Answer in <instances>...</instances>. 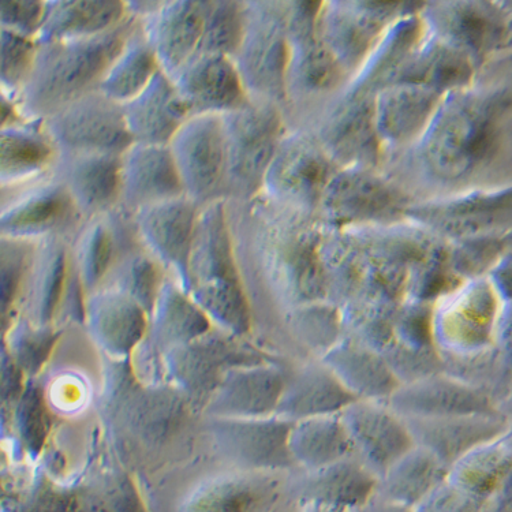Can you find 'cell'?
Wrapping results in <instances>:
<instances>
[{
    "mask_svg": "<svg viewBox=\"0 0 512 512\" xmlns=\"http://www.w3.org/2000/svg\"><path fill=\"white\" fill-rule=\"evenodd\" d=\"M127 16L117 28L87 39L37 43L31 77L14 102L28 121H43L99 89L108 69L138 25Z\"/></svg>",
    "mask_w": 512,
    "mask_h": 512,
    "instance_id": "6da1fadb",
    "label": "cell"
},
{
    "mask_svg": "<svg viewBox=\"0 0 512 512\" xmlns=\"http://www.w3.org/2000/svg\"><path fill=\"white\" fill-rule=\"evenodd\" d=\"M188 274L189 294L211 323L237 336L249 332L252 316L235 261L226 201L200 208Z\"/></svg>",
    "mask_w": 512,
    "mask_h": 512,
    "instance_id": "7a4b0ae2",
    "label": "cell"
},
{
    "mask_svg": "<svg viewBox=\"0 0 512 512\" xmlns=\"http://www.w3.org/2000/svg\"><path fill=\"white\" fill-rule=\"evenodd\" d=\"M512 148V97H467L437 121L426 145L433 171L446 179L487 170Z\"/></svg>",
    "mask_w": 512,
    "mask_h": 512,
    "instance_id": "3957f363",
    "label": "cell"
},
{
    "mask_svg": "<svg viewBox=\"0 0 512 512\" xmlns=\"http://www.w3.org/2000/svg\"><path fill=\"white\" fill-rule=\"evenodd\" d=\"M220 118L226 147L223 200L233 203L253 196L263 186L282 140V122L271 103L250 97Z\"/></svg>",
    "mask_w": 512,
    "mask_h": 512,
    "instance_id": "277c9868",
    "label": "cell"
},
{
    "mask_svg": "<svg viewBox=\"0 0 512 512\" xmlns=\"http://www.w3.org/2000/svg\"><path fill=\"white\" fill-rule=\"evenodd\" d=\"M41 129L61 153L121 156L133 138L121 104L99 91L88 93L41 121Z\"/></svg>",
    "mask_w": 512,
    "mask_h": 512,
    "instance_id": "5b68a950",
    "label": "cell"
},
{
    "mask_svg": "<svg viewBox=\"0 0 512 512\" xmlns=\"http://www.w3.org/2000/svg\"><path fill=\"white\" fill-rule=\"evenodd\" d=\"M85 222L62 182L50 173L36 181L2 189V237L39 241L76 235Z\"/></svg>",
    "mask_w": 512,
    "mask_h": 512,
    "instance_id": "8992f818",
    "label": "cell"
},
{
    "mask_svg": "<svg viewBox=\"0 0 512 512\" xmlns=\"http://www.w3.org/2000/svg\"><path fill=\"white\" fill-rule=\"evenodd\" d=\"M185 197L198 208L223 200L226 147L222 118L190 117L170 145Z\"/></svg>",
    "mask_w": 512,
    "mask_h": 512,
    "instance_id": "52a82bcc",
    "label": "cell"
},
{
    "mask_svg": "<svg viewBox=\"0 0 512 512\" xmlns=\"http://www.w3.org/2000/svg\"><path fill=\"white\" fill-rule=\"evenodd\" d=\"M235 338L239 336L209 331L193 342L168 350V372L183 391L207 403L229 369L265 362L263 354Z\"/></svg>",
    "mask_w": 512,
    "mask_h": 512,
    "instance_id": "ba28073f",
    "label": "cell"
},
{
    "mask_svg": "<svg viewBox=\"0 0 512 512\" xmlns=\"http://www.w3.org/2000/svg\"><path fill=\"white\" fill-rule=\"evenodd\" d=\"M200 208L188 197L173 198L134 212L142 248L189 293V256Z\"/></svg>",
    "mask_w": 512,
    "mask_h": 512,
    "instance_id": "9c48e42d",
    "label": "cell"
},
{
    "mask_svg": "<svg viewBox=\"0 0 512 512\" xmlns=\"http://www.w3.org/2000/svg\"><path fill=\"white\" fill-rule=\"evenodd\" d=\"M353 455L372 474H386L416 446L401 416L386 402L355 401L340 413Z\"/></svg>",
    "mask_w": 512,
    "mask_h": 512,
    "instance_id": "30bf717a",
    "label": "cell"
},
{
    "mask_svg": "<svg viewBox=\"0 0 512 512\" xmlns=\"http://www.w3.org/2000/svg\"><path fill=\"white\" fill-rule=\"evenodd\" d=\"M171 80L190 117H222L249 99L237 66L229 56L196 54Z\"/></svg>",
    "mask_w": 512,
    "mask_h": 512,
    "instance_id": "8fae6325",
    "label": "cell"
},
{
    "mask_svg": "<svg viewBox=\"0 0 512 512\" xmlns=\"http://www.w3.org/2000/svg\"><path fill=\"white\" fill-rule=\"evenodd\" d=\"M293 422L278 416L218 418L212 425L220 451L250 469H278L293 462L289 450Z\"/></svg>",
    "mask_w": 512,
    "mask_h": 512,
    "instance_id": "7c38bea8",
    "label": "cell"
},
{
    "mask_svg": "<svg viewBox=\"0 0 512 512\" xmlns=\"http://www.w3.org/2000/svg\"><path fill=\"white\" fill-rule=\"evenodd\" d=\"M286 377L287 372L271 362L235 366L224 373L205 406L218 418L275 416Z\"/></svg>",
    "mask_w": 512,
    "mask_h": 512,
    "instance_id": "4fadbf2b",
    "label": "cell"
},
{
    "mask_svg": "<svg viewBox=\"0 0 512 512\" xmlns=\"http://www.w3.org/2000/svg\"><path fill=\"white\" fill-rule=\"evenodd\" d=\"M62 182L84 219L117 207L121 197V156L61 153L51 171Z\"/></svg>",
    "mask_w": 512,
    "mask_h": 512,
    "instance_id": "5bb4252c",
    "label": "cell"
},
{
    "mask_svg": "<svg viewBox=\"0 0 512 512\" xmlns=\"http://www.w3.org/2000/svg\"><path fill=\"white\" fill-rule=\"evenodd\" d=\"M403 421L414 444L431 452L446 466L455 465L469 452L510 431V422L500 413Z\"/></svg>",
    "mask_w": 512,
    "mask_h": 512,
    "instance_id": "9a60e30c",
    "label": "cell"
},
{
    "mask_svg": "<svg viewBox=\"0 0 512 512\" xmlns=\"http://www.w3.org/2000/svg\"><path fill=\"white\" fill-rule=\"evenodd\" d=\"M403 418L478 416L500 413L484 392L452 379L446 373L405 384L387 401Z\"/></svg>",
    "mask_w": 512,
    "mask_h": 512,
    "instance_id": "2e32d148",
    "label": "cell"
},
{
    "mask_svg": "<svg viewBox=\"0 0 512 512\" xmlns=\"http://www.w3.org/2000/svg\"><path fill=\"white\" fill-rule=\"evenodd\" d=\"M233 61L248 96L249 89L274 99H282L286 95L289 41L284 26L272 17L257 25L246 17L244 39Z\"/></svg>",
    "mask_w": 512,
    "mask_h": 512,
    "instance_id": "e0dca14e",
    "label": "cell"
},
{
    "mask_svg": "<svg viewBox=\"0 0 512 512\" xmlns=\"http://www.w3.org/2000/svg\"><path fill=\"white\" fill-rule=\"evenodd\" d=\"M183 186L170 148L132 144L121 155L119 205L129 212L183 197Z\"/></svg>",
    "mask_w": 512,
    "mask_h": 512,
    "instance_id": "ac0fdd59",
    "label": "cell"
},
{
    "mask_svg": "<svg viewBox=\"0 0 512 512\" xmlns=\"http://www.w3.org/2000/svg\"><path fill=\"white\" fill-rule=\"evenodd\" d=\"M205 0H164L158 13L141 21L160 69L173 77L197 54L204 31Z\"/></svg>",
    "mask_w": 512,
    "mask_h": 512,
    "instance_id": "d6986e66",
    "label": "cell"
},
{
    "mask_svg": "<svg viewBox=\"0 0 512 512\" xmlns=\"http://www.w3.org/2000/svg\"><path fill=\"white\" fill-rule=\"evenodd\" d=\"M355 401L323 361H308L287 372L275 416L291 422L338 416Z\"/></svg>",
    "mask_w": 512,
    "mask_h": 512,
    "instance_id": "ffe728a7",
    "label": "cell"
},
{
    "mask_svg": "<svg viewBox=\"0 0 512 512\" xmlns=\"http://www.w3.org/2000/svg\"><path fill=\"white\" fill-rule=\"evenodd\" d=\"M331 167L323 153L305 138L280 140L264 183L293 203L312 204L330 185Z\"/></svg>",
    "mask_w": 512,
    "mask_h": 512,
    "instance_id": "44dd1931",
    "label": "cell"
},
{
    "mask_svg": "<svg viewBox=\"0 0 512 512\" xmlns=\"http://www.w3.org/2000/svg\"><path fill=\"white\" fill-rule=\"evenodd\" d=\"M499 315L493 286L477 284L467 293L465 301L444 317L446 321L433 327L437 349L450 354H478L495 349Z\"/></svg>",
    "mask_w": 512,
    "mask_h": 512,
    "instance_id": "7402d4cb",
    "label": "cell"
},
{
    "mask_svg": "<svg viewBox=\"0 0 512 512\" xmlns=\"http://www.w3.org/2000/svg\"><path fill=\"white\" fill-rule=\"evenodd\" d=\"M69 269L70 249L65 237L36 241L20 300L26 320L37 327H50L61 304Z\"/></svg>",
    "mask_w": 512,
    "mask_h": 512,
    "instance_id": "603a6c76",
    "label": "cell"
},
{
    "mask_svg": "<svg viewBox=\"0 0 512 512\" xmlns=\"http://www.w3.org/2000/svg\"><path fill=\"white\" fill-rule=\"evenodd\" d=\"M122 110L133 144L168 147L190 118L173 80L163 70Z\"/></svg>",
    "mask_w": 512,
    "mask_h": 512,
    "instance_id": "cb8c5ba5",
    "label": "cell"
},
{
    "mask_svg": "<svg viewBox=\"0 0 512 512\" xmlns=\"http://www.w3.org/2000/svg\"><path fill=\"white\" fill-rule=\"evenodd\" d=\"M85 323L104 350L126 355L132 353L147 334L149 315L132 298L102 287L87 297Z\"/></svg>",
    "mask_w": 512,
    "mask_h": 512,
    "instance_id": "d4e9b609",
    "label": "cell"
},
{
    "mask_svg": "<svg viewBox=\"0 0 512 512\" xmlns=\"http://www.w3.org/2000/svg\"><path fill=\"white\" fill-rule=\"evenodd\" d=\"M357 401L386 402L401 387L383 355L342 338L321 358Z\"/></svg>",
    "mask_w": 512,
    "mask_h": 512,
    "instance_id": "484cf974",
    "label": "cell"
},
{
    "mask_svg": "<svg viewBox=\"0 0 512 512\" xmlns=\"http://www.w3.org/2000/svg\"><path fill=\"white\" fill-rule=\"evenodd\" d=\"M126 18L121 0H50L36 41L41 44L103 35Z\"/></svg>",
    "mask_w": 512,
    "mask_h": 512,
    "instance_id": "4316f807",
    "label": "cell"
},
{
    "mask_svg": "<svg viewBox=\"0 0 512 512\" xmlns=\"http://www.w3.org/2000/svg\"><path fill=\"white\" fill-rule=\"evenodd\" d=\"M58 156V151L41 129V121L0 129L2 189L16 188L46 177Z\"/></svg>",
    "mask_w": 512,
    "mask_h": 512,
    "instance_id": "83f0119b",
    "label": "cell"
},
{
    "mask_svg": "<svg viewBox=\"0 0 512 512\" xmlns=\"http://www.w3.org/2000/svg\"><path fill=\"white\" fill-rule=\"evenodd\" d=\"M211 324L192 295L167 276L149 313L148 331L156 345L168 350L186 345L211 331Z\"/></svg>",
    "mask_w": 512,
    "mask_h": 512,
    "instance_id": "f1b7e54d",
    "label": "cell"
},
{
    "mask_svg": "<svg viewBox=\"0 0 512 512\" xmlns=\"http://www.w3.org/2000/svg\"><path fill=\"white\" fill-rule=\"evenodd\" d=\"M289 450L294 463L309 469L354 457L349 433L340 414L293 422Z\"/></svg>",
    "mask_w": 512,
    "mask_h": 512,
    "instance_id": "f546056e",
    "label": "cell"
},
{
    "mask_svg": "<svg viewBox=\"0 0 512 512\" xmlns=\"http://www.w3.org/2000/svg\"><path fill=\"white\" fill-rule=\"evenodd\" d=\"M159 70L162 69L148 40L145 39L140 21L127 39L121 54L100 82L97 91L103 93L112 102L123 106L140 95Z\"/></svg>",
    "mask_w": 512,
    "mask_h": 512,
    "instance_id": "4dcf8cb0",
    "label": "cell"
},
{
    "mask_svg": "<svg viewBox=\"0 0 512 512\" xmlns=\"http://www.w3.org/2000/svg\"><path fill=\"white\" fill-rule=\"evenodd\" d=\"M323 196L325 207L339 220L379 218L398 207L394 192L360 174L332 179Z\"/></svg>",
    "mask_w": 512,
    "mask_h": 512,
    "instance_id": "1f68e13d",
    "label": "cell"
},
{
    "mask_svg": "<svg viewBox=\"0 0 512 512\" xmlns=\"http://www.w3.org/2000/svg\"><path fill=\"white\" fill-rule=\"evenodd\" d=\"M125 403L126 425L144 443L162 442L182 416L181 398L173 391H132Z\"/></svg>",
    "mask_w": 512,
    "mask_h": 512,
    "instance_id": "d6a6232c",
    "label": "cell"
},
{
    "mask_svg": "<svg viewBox=\"0 0 512 512\" xmlns=\"http://www.w3.org/2000/svg\"><path fill=\"white\" fill-rule=\"evenodd\" d=\"M167 276L166 269L158 260L144 248H138L115 261L102 287L132 298L149 315Z\"/></svg>",
    "mask_w": 512,
    "mask_h": 512,
    "instance_id": "836d02e7",
    "label": "cell"
},
{
    "mask_svg": "<svg viewBox=\"0 0 512 512\" xmlns=\"http://www.w3.org/2000/svg\"><path fill=\"white\" fill-rule=\"evenodd\" d=\"M429 222L448 234L472 235L512 226V193L476 198L428 213Z\"/></svg>",
    "mask_w": 512,
    "mask_h": 512,
    "instance_id": "e575fe53",
    "label": "cell"
},
{
    "mask_svg": "<svg viewBox=\"0 0 512 512\" xmlns=\"http://www.w3.org/2000/svg\"><path fill=\"white\" fill-rule=\"evenodd\" d=\"M245 3L205 0L204 31L197 54H216L233 59L245 35Z\"/></svg>",
    "mask_w": 512,
    "mask_h": 512,
    "instance_id": "d590c367",
    "label": "cell"
},
{
    "mask_svg": "<svg viewBox=\"0 0 512 512\" xmlns=\"http://www.w3.org/2000/svg\"><path fill=\"white\" fill-rule=\"evenodd\" d=\"M435 106V93L424 87L398 89L383 100L379 126L392 138H407L420 130Z\"/></svg>",
    "mask_w": 512,
    "mask_h": 512,
    "instance_id": "8d00e7d4",
    "label": "cell"
},
{
    "mask_svg": "<svg viewBox=\"0 0 512 512\" xmlns=\"http://www.w3.org/2000/svg\"><path fill=\"white\" fill-rule=\"evenodd\" d=\"M257 482L246 477L209 481L189 497L183 512H252L260 499Z\"/></svg>",
    "mask_w": 512,
    "mask_h": 512,
    "instance_id": "74e56055",
    "label": "cell"
},
{
    "mask_svg": "<svg viewBox=\"0 0 512 512\" xmlns=\"http://www.w3.org/2000/svg\"><path fill=\"white\" fill-rule=\"evenodd\" d=\"M37 41L0 28V82L2 95L16 100L31 77Z\"/></svg>",
    "mask_w": 512,
    "mask_h": 512,
    "instance_id": "f35d334b",
    "label": "cell"
},
{
    "mask_svg": "<svg viewBox=\"0 0 512 512\" xmlns=\"http://www.w3.org/2000/svg\"><path fill=\"white\" fill-rule=\"evenodd\" d=\"M381 355L401 386L444 373L437 347H411L395 342Z\"/></svg>",
    "mask_w": 512,
    "mask_h": 512,
    "instance_id": "ab89813d",
    "label": "cell"
},
{
    "mask_svg": "<svg viewBox=\"0 0 512 512\" xmlns=\"http://www.w3.org/2000/svg\"><path fill=\"white\" fill-rule=\"evenodd\" d=\"M2 313L9 315L21 300L22 287L35 250L36 241L2 237Z\"/></svg>",
    "mask_w": 512,
    "mask_h": 512,
    "instance_id": "60d3db41",
    "label": "cell"
},
{
    "mask_svg": "<svg viewBox=\"0 0 512 512\" xmlns=\"http://www.w3.org/2000/svg\"><path fill=\"white\" fill-rule=\"evenodd\" d=\"M10 357L25 371H36L50 353L55 334L50 327H37L22 317L10 336Z\"/></svg>",
    "mask_w": 512,
    "mask_h": 512,
    "instance_id": "b9f144b4",
    "label": "cell"
},
{
    "mask_svg": "<svg viewBox=\"0 0 512 512\" xmlns=\"http://www.w3.org/2000/svg\"><path fill=\"white\" fill-rule=\"evenodd\" d=\"M46 13V0H0V28L36 40Z\"/></svg>",
    "mask_w": 512,
    "mask_h": 512,
    "instance_id": "7bdbcfd3",
    "label": "cell"
},
{
    "mask_svg": "<svg viewBox=\"0 0 512 512\" xmlns=\"http://www.w3.org/2000/svg\"><path fill=\"white\" fill-rule=\"evenodd\" d=\"M454 31L469 46L482 50L499 41L502 28L491 14L480 9H467L455 17Z\"/></svg>",
    "mask_w": 512,
    "mask_h": 512,
    "instance_id": "ee69618b",
    "label": "cell"
},
{
    "mask_svg": "<svg viewBox=\"0 0 512 512\" xmlns=\"http://www.w3.org/2000/svg\"><path fill=\"white\" fill-rule=\"evenodd\" d=\"M43 399L35 388L25 391L17 411L18 431L29 450H39L47 431Z\"/></svg>",
    "mask_w": 512,
    "mask_h": 512,
    "instance_id": "f6af8a7d",
    "label": "cell"
},
{
    "mask_svg": "<svg viewBox=\"0 0 512 512\" xmlns=\"http://www.w3.org/2000/svg\"><path fill=\"white\" fill-rule=\"evenodd\" d=\"M372 114L368 107L360 108L351 114V117L343 123L339 130V136L335 137L336 144L345 148L346 152L358 155L368 152L373 138Z\"/></svg>",
    "mask_w": 512,
    "mask_h": 512,
    "instance_id": "bcb514c9",
    "label": "cell"
},
{
    "mask_svg": "<svg viewBox=\"0 0 512 512\" xmlns=\"http://www.w3.org/2000/svg\"><path fill=\"white\" fill-rule=\"evenodd\" d=\"M425 81L433 85L450 87L454 84H463L470 76L469 63L454 52H442L426 65L424 71Z\"/></svg>",
    "mask_w": 512,
    "mask_h": 512,
    "instance_id": "7dc6e473",
    "label": "cell"
},
{
    "mask_svg": "<svg viewBox=\"0 0 512 512\" xmlns=\"http://www.w3.org/2000/svg\"><path fill=\"white\" fill-rule=\"evenodd\" d=\"M495 346L512 369V301L500 312L496 325Z\"/></svg>",
    "mask_w": 512,
    "mask_h": 512,
    "instance_id": "c3c4849f",
    "label": "cell"
},
{
    "mask_svg": "<svg viewBox=\"0 0 512 512\" xmlns=\"http://www.w3.org/2000/svg\"><path fill=\"white\" fill-rule=\"evenodd\" d=\"M492 286L504 300L512 301V254L504 257L493 271Z\"/></svg>",
    "mask_w": 512,
    "mask_h": 512,
    "instance_id": "681fc988",
    "label": "cell"
},
{
    "mask_svg": "<svg viewBox=\"0 0 512 512\" xmlns=\"http://www.w3.org/2000/svg\"><path fill=\"white\" fill-rule=\"evenodd\" d=\"M164 5V0H130L125 2L126 14L134 20L145 21L158 13Z\"/></svg>",
    "mask_w": 512,
    "mask_h": 512,
    "instance_id": "f907efd6",
    "label": "cell"
},
{
    "mask_svg": "<svg viewBox=\"0 0 512 512\" xmlns=\"http://www.w3.org/2000/svg\"><path fill=\"white\" fill-rule=\"evenodd\" d=\"M500 414H503L504 417L507 418L508 422H510V428L512 429V387L510 394L507 395V398L504 399L502 405L499 406Z\"/></svg>",
    "mask_w": 512,
    "mask_h": 512,
    "instance_id": "816d5d0a",
    "label": "cell"
}]
</instances>
